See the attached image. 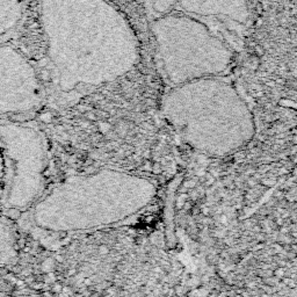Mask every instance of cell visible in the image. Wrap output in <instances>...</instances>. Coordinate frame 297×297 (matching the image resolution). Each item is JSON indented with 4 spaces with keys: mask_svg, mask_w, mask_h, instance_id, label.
Masks as SVG:
<instances>
[{
    "mask_svg": "<svg viewBox=\"0 0 297 297\" xmlns=\"http://www.w3.org/2000/svg\"><path fill=\"white\" fill-rule=\"evenodd\" d=\"M48 96L67 103L132 71L139 43L108 0H40Z\"/></svg>",
    "mask_w": 297,
    "mask_h": 297,
    "instance_id": "1",
    "label": "cell"
},
{
    "mask_svg": "<svg viewBox=\"0 0 297 297\" xmlns=\"http://www.w3.org/2000/svg\"><path fill=\"white\" fill-rule=\"evenodd\" d=\"M157 187L151 180L114 168L73 174L48 186L43 195L21 214L26 227L67 234L121 223L148 207Z\"/></svg>",
    "mask_w": 297,
    "mask_h": 297,
    "instance_id": "2",
    "label": "cell"
},
{
    "mask_svg": "<svg viewBox=\"0 0 297 297\" xmlns=\"http://www.w3.org/2000/svg\"><path fill=\"white\" fill-rule=\"evenodd\" d=\"M162 112L186 144L208 156L237 152L256 135L249 106L218 76L173 86L163 99Z\"/></svg>",
    "mask_w": 297,
    "mask_h": 297,
    "instance_id": "3",
    "label": "cell"
},
{
    "mask_svg": "<svg viewBox=\"0 0 297 297\" xmlns=\"http://www.w3.org/2000/svg\"><path fill=\"white\" fill-rule=\"evenodd\" d=\"M163 72L173 86L220 76L232 61L230 45L204 24L180 12L152 21Z\"/></svg>",
    "mask_w": 297,
    "mask_h": 297,
    "instance_id": "4",
    "label": "cell"
},
{
    "mask_svg": "<svg viewBox=\"0 0 297 297\" xmlns=\"http://www.w3.org/2000/svg\"><path fill=\"white\" fill-rule=\"evenodd\" d=\"M0 151L4 182L2 213L24 214L48 188L50 144L43 128L33 117L0 120Z\"/></svg>",
    "mask_w": 297,
    "mask_h": 297,
    "instance_id": "5",
    "label": "cell"
},
{
    "mask_svg": "<svg viewBox=\"0 0 297 297\" xmlns=\"http://www.w3.org/2000/svg\"><path fill=\"white\" fill-rule=\"evenodd\" d=\"M47 99L36 65L19 48L0 42V120L33 117Z\"/></svg>",
    "mask_w": 297,
    "mask_h": 297,
    "instance_id": "6",
    "label": "cell"
},
{
    "mask_svg": "<svg viewBox=\"0 0 297 297\" xmlns=\"http://www.w3.org/2000/svg\"><path fill=\"white\" fill-rule=\"evenodd\" d=\"M175 9L201 21L221 38L225 33L243 34L251 18L249 0H178Z\"/></svg>",
    "mask_w": 297,
    "mask_h": 297,
    "instance_id": "7",
    "label": "cell"
},
{
    "mask_svg": "<svg viewBox=\"0 0 297 297\" xmlns=\"http://www.w3.org/2000/svg\"><path fill=\"white\" fill-rule=\"evenodd\" d=\"M19 257L18 233L7 214H0V266L13 265Z\"/></svg>",
    "mask_w": 297,
    "mask_h": 297,
    "instance_id": "8",
    "label": "cell"
},
{
    "mask_svg": "<svg viewBox=\"0 0 297 297\" xmlns=\"http://www.w3.org/2000/svg\"><path fill=\"white\" fill-rule=\"evenodd\" d=\"M25 7L26 0H0V42L19 28Z\"/></svg>",
    "mask_w": 297,
    "mask_h": 297,
    "instance_id": "9",
    "label": "cell"
},
{
    "mask_svg": "<svg viewBox=\"0 0 297 297\" xmlns=\"http://www.w3.org/2000/svg\"><path fill=\"white\" fill-rule=\"evenodd\" d=\"M142 2L148 16L153 21L174 11L178 0H142Z\"/></svg>",
    "mask_w": 297,
    "mask_h": 297,
    "instance_id": "10",
    "label": "cell"
},
{
    "mask_svg": "<svg viewBox=\"0 0 297 297\" xmlns=\"http://www.w3.org/2000/svg\"><path fill=\"white\" fill-rule=\"evenodd\" d=\"M2 182H4V162H2V155L0 151V198L2 193Z\"/></svg>",
    "mask_w": 297,
    "mask_h": 297,
    "instance_id": "11",
    "label": "cell"
}]
</instances>
